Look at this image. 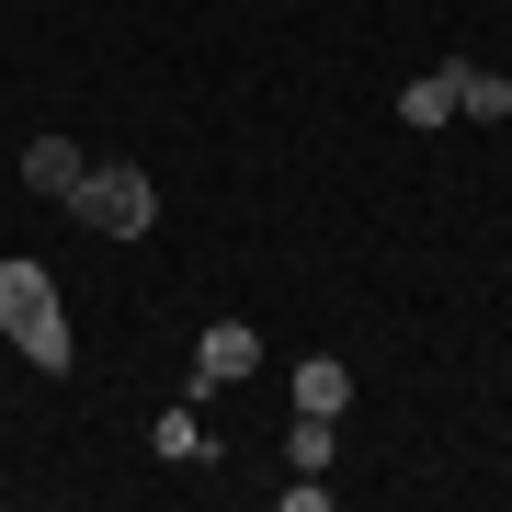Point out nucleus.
Returning <instances> with one entry per match:
<instances>
[{"label": "nucleus", "mask_w": 512, "mask_h": 512, "mask_svg": "<svg viewBox=\"0 0 512 512\" xmlns=\"http://www.w3.org/2000/svg\"><path fill=\"white\" fill-rule=\"evenodd\" d=\"M285 387H296V410H330V421L353 410V365H342V353H308V365H296Z\"/></svg>", "instance_id": "39448f33"}, {"label": "nucleus", "mask_w": 512, "mask_h": 512, "mask_svg": "<svg viewBox=\"0 0 512 512\" xmlns=\"http://www.w3.org/2000/svg\"><path fill=\"white\" fill-rule=\"evenodd\" d=\"M456 114H467V126H501V114H512V80L501 69H456Z\"/></svg>", "instance_id": "6e6552de"}, {"label": "nucleus", "mask_w": 512, "mask_h": 512, "mask_svg": "<svg viewBox=\"0 0 512 512\" xmlns=\"http://www.w3.org/2000/svg\"><path fill=\"white\" fill-rule=\"evenodd\" d=\"M399 126H456V69H421V80H399Z\"/></svg>", "instance_id": "423d86ee"}, {"label": "nucleus", "mask_w": 512, "mask_h": 512, "mask_svg": "<svg viewBox=\"0 0 512 512\" xmlns=\"http://www.w3.org/2000/svg\"><path fill=\"white\" fill-rule=\"evenodd\" d=\"M285 456H296V467H330V410H296V433H285Z\"/></svg>", "instance_id": "1a4fd4ad"}, {"label": "nucleus", "mask_w": 512, "mask_h": 512, "mask_svg": "<svg viewBox=\"0 0 512 512\" xmlns=\"http://www.w3.org/2000/svg\"><path fill=\"white\" fill-rule=\"evenodd\" d=\"M69 217H80V228H103V239H148L160 194H148V171H137V160H92V171H80V194H69Z\"/></svg>", "instance_id": "f03ea898"}, {"label": "nucleus", "mask_w": 512, "mask_h": 512, "mask_svg": "<svg viewBox=\"0 0 512 512\" xmlns=\"http://www.w3.org/2000/svg\"><path fill=\"white\" fill-rule=\"evenodd\" d=\"M148 444H160V456H171V467H205V456H217V433H205V421H194V399H183V410H160V421H148Z\"/></svg>", "instance_id": "0eeeda50"}, {"label": "nucleus", "mask_w": 512, "mask_h": 512, "mask_svg": "<svg viewBox=\"0 0 512 512\" xmlns=\"http://www.w3.org/2000/svg\"><path fill=\"white\" fill-rule=\"evenodd\" d=\"M0 330H12V353H23V365H35V376H69V319H57V285H46V262H0Z\"/></svg>", "instance_id": "f257e3e1"}, {"label": "nucleus", "mask_w": 512, "mask_h": 512, "mask_svg": "<svg viewBox=\"0 0 512 512\" xmlns=\"http://www.w3.org/2000/svg\"><path fill=\"white\" fill-rule=\"evenodd\" d=\"M251 376H262V330H251V319H205L194 387H183V399H205V387H251Z\"/></svg>", "instance_id": "7ed1b4c3"}, {"label": "nucleus", "mask_w": 512, "mask_h": 512, "mask_svg": "<svg viewBox=\"0 0 512 512\" xmlns=\"http://www.w3.org/2000/svg\"><path fill=\"white\" fill-rule=\"evenodd\" d=\"M80 171H92V160H80L69 137H35V148H23V183H35L46 205H69V194H80Z\"/></svg>", "instance_id": "20e7f679"}]
</instances>
